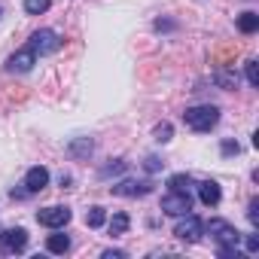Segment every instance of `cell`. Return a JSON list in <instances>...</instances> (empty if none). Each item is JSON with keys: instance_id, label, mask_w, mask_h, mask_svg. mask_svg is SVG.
Wrapping results in <instances>:
<instances>
[{"instance_id": "cell-1", "label": "cell", "mask_w": 259, "mask_h": 259, "mask_svg": "<svg viewBox=\"0 0 259 259\" xmlns=\"http://www.w3.org/2000/svg\"><path fill=\"white\" fill-rule=\"evenodd\" d=\"M183 122L192 128V132L204 135V132H210V128L220 122V107H213V104H198V107H189V110L183 113Z\"/></svg>"}, {"instance_id": "cell-2", "label": "cell", "mask_w": 259, "mask_h": 259, "mask_svg": "<svg viewBox=\"0 0 259 259\" xmlns=\"http://www.w3.org/2000/svg\"><path fill=\"white\" fill-rule=\"evenodd\" d=\"M37 55H52V52H58L61 46H64V40H61V34L58 31H52V28H40V31H34L31 34V43H28Z\"/></svg>"}, {"instance_id": "cell-3", "label": "cell", "mask_w": 259, "mask_h": 259, "mask_svg": "<svg viewBox=\"0 0 259 259\" xmlns=\"http://www.w3.org/2000/svg\"><path fill=\"white\" fill-rule=\"evenodd\" d=\"M207 235H210L220 247H238V241H241V235L235 232V226L226 223V220H210V223H207Z\"/></svg>"}, {"instance_id": "cell-4", "label": "cell", "mask_w": 259, "mask_h": 259, "mask_svg": "<svg viewBox=\"0 0 259 259\" xmlns=\"http://www.w3.org/2000/svg\"><path fill=\"white\" fill-rule=\"evenodd\" d=\"M28 247V232L25 229H4L0 232V253L16 256Z\"/></svg>"}, {"instance_id": "cell-5", "label": "cell", "mask_w": 259, "mask_h": 259, "mask_svg": "<svg viewBox=\"0 0 259 259\" xmlns=\"http://www.w3.org/2000/svg\"><path fill=\"white\" fill-rule=\"evenodd\" d=\"M37 223L46 226V229H61V226L70 223V207H64V204L43 207V210H37Z\"/></svg>"}, {"instance_id": "cell-6", "label": "cell", "mask_w": 259, "mask_h": 259, "mask_svg": "<svg viewBox=\"0 0 259 259\" xmlns=\"http://www.w3.org/2000/svg\"><path fill=\"white\" fill-rule=\"evenodd\" d=\"M174 235H177L180 241H189V244H195V241L204 235V223H201L195 213H183V220L174 226Z\"/></svg>"}, {"instance_id": "cell-7", "label": "cell", "mask_w": 259, "mask_h": 259, "mask_svg": "<svg viewBox=\"0 0 259 259\" xmlns=\"http://www.w3.org/2000/svg\"><path fill=\"white\" fill-rule=\"evenodd\" d=\"M162 210L165 213H171V217H183V213H189L192 210V198H189V192H168L165 198H162Z\"/></svg>"}, {"instance_id": "cell-8", "label": "cell", "mask_w": 259, "mask_h": 259, "mask_svg": "<svg viewBox=\"0 0 259 259\" xmlns=\"http://www.w3.org/2000/svg\"><path fill=\"white\" fill-rule=\"evenodd\" d=\"M153 189V183H147V180H119V183H113V195H122V198H138V195H147Z\"/></svg>"}, {"instance_id": "cell-9", "label": "cell", "mask_w": 259, "mask_h": 259, "mask_svg": "<svg viewBox=\"0 0 259 259\" xmlns=\"http://www.w3.org/2000/svg\"><path fill=\"white\" fill-rule=\"evenodd\" d=\"M37 64V52L31 49V46H25V49H19L10 61H7V67L13 70V73H28L31 67Z\"/></svg>"}, {"instance_id": "cell-10", "label": "cell", "mask_w": 259, "mask_h": 259, "mask_svg": "<svg viewBox=\"0 0 259 259\" xmlns=\"http://www.w3.org/2000/svg\"><path fill=\"white\" fill-rule=\"evenodd\" d=\"M49 186V171L43 168V165H34L28 174H25V189L28 192H40V189H46Z\"/></svg>"}, {"instance_id": "cell-11", "label": "cell", "mask_w": 259, "mask_h": 259, "mask_svg": "<svg viewBox=\"0 0 259 259\" xmlns=\"http://www.w3.org/2000/svg\"><path fill=\"white\" fill-rule=\"evenodd\" d=\"M198 198H201V204H207V207L220 204V198H223L220 183H217V180H204V183H198Z\"/></svg>"}, {"instance_id": "cell-12", "label": "cell", "mask_w": 259, "mask_h": 259, "mask_svg": "<svg viewBox=\"0 0 259 259\" xmlns=\"http://www.w3.org/2000/svg\"><path fill=\"white\" fill-rule=\"evenodd\" d=\"M92 150H95L92 138H76V141H70V147H67V153H70L73 159H85V156H92Z\"/></svg>"}, {"instance_id": "cell-13", "label": "cell", "mask_w": 259, "mask_h": 259, "mask_svg": "<svg viewBox=\"0 0 259 259\" xmlns=\"http://www.w3.org/2000/svg\"><path fill=\"white\" fill-rule=\"evenodd\" d=\"M104 223H107V210H104V207L95 204V207L85 210V226H89V229H98V226H104Z\"/></svg>"}, {"instance_id": "cell-14", "label": "cell", "mask_w": 259, "mask_h": 259, "mask_svg": "<svg viewBox=\"0 0 259 259\" xmlns=\"http://www.w3.org/2000/svg\"><path fill=\"white\" fill-rule=\"evenodd\" d=\"M46 250H49V253H67V250H70V238H67V235H49Z\"/></svg>"}, {"instance_id": "cell-15", "label": "cell", "mask_w": 259, "mask_h": 259, "mask_svg": "<svg viewBox=\"0 0 259 259\" xmlns=\"http://www.w3.org/2000/svg\"><path fill=\"white\" fill-rule=\"evenodd\" d=\"M128 226H132L128 213H113V220H110V235H113V238H116V235H125Z\"/></svg>"}, {"instance_id": "cell-16", "label": "cell", "mask_w": 259, "mask_h": 259, "mask_svg": "<svg viewBox=\"0 0 259 259\" xmlns=\"http://www.w3.org/2000/svg\"><path fill=\"white\" fill-rule=\"evenodd\" d=\"M238 28H241V34H253V31H259V16H256V13H241Z\"/></svg>"}, {"instance_id": "cell-17", "label": "cell", "mask_w": 259, "mask_h": 259, "mask_svg": "<svg viewBox=\"0 0 259 259\" xmlns=\"http://www.w3.org/2000/svg\"><path fill=\"white\" fill-rule=\"evenodd\" d=\"M52 7V0H25V13L28 16H43Z\"/></svg>"}, {"instance_id": "cell-18", "label": "cell", "mask_w": 259, "mask_h": 259, "mask_svg": "<svg viewBox=\"0 0 259 259\" xmlns=\"http://www.w3.org/2000/svg\"><path fill=\"white\" fill-rule=\"evenodd\" d=\"M168 186H171L174 192H189L192 180H189V174H174V177H168Z\"/></svg>"}, {"instance_id": "cell-19", "label": "cell", "mask_w": 259, "mask_h": 259, "mask_svg": "<svg viewBox=\"0 0 259 259\" xmlns=\"http://www.w3.org/2000/svg\"><path fill=\"white\" fill-rule=\"evenodd\" d=\"M213 79H217L223 89H235V85H238V73H229V70H217Z\"/></svg>"}, {"instance_id": "cell-20", "label": "cell", "mask_w": 259, "mask_h": 259, "mask_svg": "<svg viewBox=\"0 0 259 259\" xmlns=\"http://www.w3.org/2000/svg\"><path fill=\"white\" fill-rule=\"evenodd\" d=\"M171 135H174V128H171L168 122H162V125H156V132H153V138H156L159 144H168V141H171Z\"/></svg>"}, {"instance_id": "cell-21", "label": "cell", "mask_w": 259, "mask_h": 259, "mask_svg": "<svg viewBox=\"0 0 259 259\" xmlns=\"http://www.w3.org/2000/svg\"><path fill=\"white\" fill-rule=\"evenodd\" d=\"M247 82L250 85H259V64L256 61H247Z\"/></svg>"}, {"instance_id": "cell-22", "label": "cell", "mask_w": 259, "mask_h": 259, "mask_svg": "<svg viewBox=\"0 0 259 259\" xmlns=\"http://www.w3.org/2000/svg\"><path fill=\"white\" fill-rule=\"evenodd\" d=\"M247 217H250V223H253V226H259V198H253V201H250Z\"/></svg>"}, {"instance_id": "cell-23", "label": "cell", "mask_w": 259, "mask_h": 259, "mask_svg": "<svg viewBox=\"0 0 259 259\" xmlns=\"http://www.w3.org/2000/svg\"><path fill=\"white\" fill-rule=\"evenodd\" d=\"M244 244H247V253H256L259 250V235H247Z\"/></svg>"}, {"instance_id": "cell-24", "label": "cell", "mask_w": 259, "mask_h": 259, "mask_svg": "<svg viewBox=\"0 0 259 259\" xmlns=\"http://www.w3.org/2000/svg\"><path fill=\"white\" fill-rule=\"evenodd\" d=\"M162 165H165V162H159L156 156H150V159H147V171H150V174H156V171H162Z\"/></svg>"}, {"instance_id": "cell-25", "label": "cell", "mask_w": 259, "mask_h": 259, "mask_svg": "<svg viewBox=\"0 0 259 259\" xmlns=\"http://www.w3.org/2000/svg\"><path fill=\"white\" fill-rule=\"evenodd\" d=\"M223 153H226V156H232V153L238 156V153H241V147H238L235 141H226V144H223Z\"/></svg>"}, {"instance_id": "cell-26", "label": "cell", "mask_w": 259, "mask_h": 259, "mask_svg": "<svg viewBox=\"0 0 259 259\" xmlns=\"http://www.w3.org/2000/svg\"><path fill=\"white\" fill-rule=\"evenodd\" d=\"M122 168H125V162H116V165H107L101 174H104V177H110V174H116V171H122Z\"/></svg>"}, {"instance_id": "cell-27", "label": "cell", "mask_w": 259, "mask_h": 259, "mask_svg": "<svg viewBox=\"0 0 259 259\" xmlns=\"http://www.w3.org/2000/svg\"><path fill=\"white\" fill-rule=\"evenodd\" d=\"M125 253L122 250H104V259H122Z\"/></svg>"}, {"instance_id": "cell-28", "label": "cell", "mask_w": 259, "mask_h": 259, "mask_svg": "<svg viewBox=\"0 0 259 259\" xmlns=\"http://www.w3.org/2000/svg\"><path fill=\"white\" fill-rule=\"evenodd\" d=\"M0 13H4V10H0Z\"/></svg>"}]
</instances>
